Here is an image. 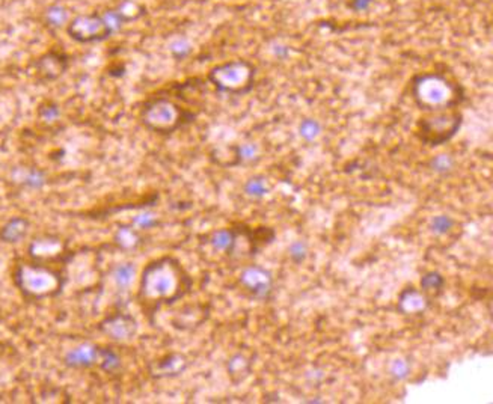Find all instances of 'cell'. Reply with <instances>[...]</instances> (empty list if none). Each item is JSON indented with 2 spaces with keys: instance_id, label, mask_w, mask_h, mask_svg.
Instances as JSON below:
<instances>
[{
  "instance_id": "obj_11",
  "label": "cell",
  "mask_w": 493,
  "mask_h": 404,
  "mask_svg": "<svg viewBox=\"0 0 493 404\" xmlns=\"http://www.w3.org/2000/svg\"><path fill=\"white\" fill-rule=\"evenodd\" d=\"M100 359V348L91 344H81L65 355V365L70 368H89Z\"/></svg>"
},
{
  "instance_id": "obj_7",
  "label": "cell",
  "mask_w": 493,
  "mask_h": 404,
  "mask_svg": "<svg viewBox=\"0 0 493 404\" xmlns=\"http://www.w3.org/2000/svg\"><path fill=\"white\" fill-rule=\"evenodd\" d=\"M67 33L71 40L80 44L106 41L114 35L102 14L76 15L68 22Z\"/></svg>"
},
{
  "instance_id": "obj_16",
  "label": "cell",
  "mask_w": 493,
  "mask_h": 404,
  "mask_svg": "<svg viewBox=\"0 0 493 404\" xmlns=\"http://www.w3.org/2000/svg\"><path fill=\"white\" fill-rule=\"evenodd\" d=\"M70 20V11L61 3L50 5L44 13V22L52 29H61V27L67 26Z\"/></svg>"
},
{
  "instance_id": "obj_33",
  "label": "cell",
  "mask_w": 493,
  "mask_h": 404,
  "mask_svg": "<svg viewBox=\"0 0 493 404\" xmlns=\"http://www.w3.org/2000/svg\"><path fill=\"white\" fill-rule=\"evenodd\" d=\"M409 364L403 359H396L394 362L391 364V375L396 380H403L409 375Z\"/></svg>"
},
{
  "instance_id": "obj_27",
  "label": "cell",
  "mask_w": 493,
  "mask_h": 404,
  "mask_svg": "<svg viewBox=\"0 0 493 404\" xmlns=\"http://www.w3.org/2000/svg\"><path fill=\"white\" fill-rule=\"evenodd\" d=\"M249 370V362L244 359L242 355H235L233 359L228 362V371L231 375H246Z\"/></svg>"
},
{
  "instance_id": "obj_26",
  "label": "cell",
  "mask_w": 493,
  "mask_h": 404,
  "mask_svg": "<svg viewBox=\"0 0 493 404\" xmlns=\"http://www.w3.org/2000/svg\"><path fill=\"white\" fill-rule=\"evenodd\" d=\"M430 226L433 229V233H436V234H446L454 226V220L450 216L439 215V216H435L432 219Z\"/></svg>"
},
{
  "instance_id": "obj_18",
  "label": "cell",
  "mask_w": 493,
  "mask_h": 404,
  "mask_svg": "<svg viewBox=\"0 0 493 404\" xmlns=\"http://www.w3.org/2000/svg\"><path fill=\"white\" fill-rule=\"evenodd\" d=\"M134 274H136L134 264L124 263V264L116 265L115 270H114V281L116 283V287L121 288V290L129 288L134 279Z\"/></svg>"
},
{
  "instance_id": "obj_28",
  "label": "cell",
  "mask_w": 493,
  "mask_h": 404,
  "mask_svg": "<svg viewBox=\"0 0 493 404\" xmlns=\"http://www.w3.org/2000/svg\"><path fill=\"white\" fill-rule=\"evenodd\" d=\"M258 154V148L253 143H243L235 146V157L237 162H248V160H253L257 157Z\"/></svg>"
},
{
  "instance_id": "obj_22",
  "label": "cell",
  "mask_w": 493,
  "mask_h": 404,
  "mask_svg": "<svg viewBox=\"0 0 493 404\" xmlns=\"http://www.w3.org/2000/svg\"><path fill=\"white\" fill-rule=\"evenodd\" d=\"M98 362H100V366H102V370H104L107 373H112L121 366L120 356H118L115 352H112L111 348H100Z\"/></svg>"
},
{
  "instance_id": "obj_20",
  "label": "cell",
  "mask_w": 493,
  "mask_h": 404,
  "mask_svg": "<svg viewBox=\"0 0 493 404\" xmlns=\"http://www.w3.org/2000/svg\"><path fill=\"white\" fill-rule=\"evenodd\" d=\"M299 134L304 141L313 142L322 134V124L315 119H304L299 125Z\"/></svg>"
},
{
  "instance_id": "obj_9",
  "label": "cell",
  "mask_w": 493,
  "mask_h": 404,
  "mask_svg": "<svg viewBox=\"0 0 493 404\" xmlns=\"http://www.w3.org/2000/svg\"><path fill=\"white\" fill-rule=\"evenodd\" d=\"M102 330L116 341H124V339H130L136 330H138V323L136 320L129 316L123 314V312H116V314L107 317L102 323Z\"/></svg>"
},
{
  "instance_id": "obj_36",
  "label": "cell",
  "mask_w": 493,
  "mask_h": 404,
  "mask_svg": "<svg viewBox=\"0 0 493 404\" xmlns=\"http://www.w3.org/2000/svg\"><path fill=\"white\" fill-rule=\"evenodd\" d=\"M272 52H273V54H275V56H276L278 59H285V58L288 56V54H290V47H288V45H285V44L278 42V44L273 45Z\"/></svg>"
},
{
  "instance_id": "obj_19",
  "label": "cell",
  "mask_w": 493,
  "mask_h": 404,
  "mask_svg": "<svg viewBox=\"0 0 493 404\" xmlns=\"http://www.w3.org/2000/svg\"><path fill=\"white\" fill-rule=\"evenodd\" d=\"M244 194L251 198H264L269 194V186L264 178L252 177L244 182Z\"/></svg>"
},
{
  "instance_id": "obj_12",
  "label": "cell",
  "mask_w": 493,
  "mask_h": 404,
  "mask_svg": "<svg viewBox=\"0 0 493 404\" xmlns=\"http://www.w3.org/2000/svg\"><path fill=\"white\" fill-rule=\"evenodd\" d=\"M29 220L15 216L8 220V222L0 228V240L8 244H15L18 242H22L26 237L27 231H29Z\"/></svg>"
},
{
  "instance_id": "obj_30",
  "label": "cell",
  "mask_w": 493,
  "mask_h": 404,
  "mask_svg": "<svg viewBox=\"0 0 493 404\" xmlns=\"http://www.w3.org/2000/svg\"><path fill=\"white\" fill-rule=\"evenodd\" d=\"M116 242L120 243L125 249H130L136 243H138V237L132 228H121L116 234Z\"/></svg>"
},
{
  "instance_id": "obj_4",
  "label": "cell",
  "mask_w": 493,
  "mask_h": 404,
  "mask_svg": "<svg viewBox=\"0 0 493 404\" xmlns=\"http://www.w3.org/2000/svg\"><path fill=\"white\" fill-rule=\"evenodd\" d=\"M208 80L221 93L242 95L253 88L255 67L248 61H230L210 70Z\"/></svg>"
},
{
  "instance_id": "obj_24",
  "label": "cell",
  "mask_w": 493,
  "mask_h": 404,
  "mask_svg": "<svg viewBox=\"0 0 493 404\" xmlns=\"http://www.w3.org/2000/svg\"><path fill=\"white\" fill-rule=\"evenodd\" d=\"M428 164H430V169H433L436 173H442V176H445V173L453 171L455 162L448 154H439L436 155V157H433Z\"/></svg>"
},
{
  "instance_id": "obj_3",
  "label": "cell",
  "mask_w": 493,
  "mask_h": 404,
  "mask_svg": "<svg viewBox=\"0 0 493 404\" xmlns=\"http://www.w3.org/2000/svg\"><path fill=\"white\" fill-rule=\"evenodd\" d=\"M195 115L169 97H152L141 109V123L150 132L171 134L189 124Z\"/></svg>"
},
{
  "instance_id": "obj_29",
  "label": "cell",
  "mask_w": 493,
  "mask_h": 404,
  "mask_svg": "<svg viewBox=\"0 0 493 404\" xmlns=\"http://www.w3.org/2000/svg\"><path fill=\"white\" fill-rule=\"evenodd\" d=\"M288 254H290L291 260H293L296 264H300V263H304L306 260L308 246L305 244V242H300V240L293 242L290 246Z\"/></svg>"
},
{
  "instance_id": "obj_1",
  "label": "cell",
  "mask_w": 493,
  "mask_h": 404,
  "mask_svg": "<svg viewBox=\"0 0 493 404\" xmlns=\"http://www.w3.org/2000/svg\"><path fill=\"white\" fill-rule=\"evenodd\" d=\"M191 279L182 265L171 256L150 263L143 269L139 288V303L143 309L157 311L162 305H171L190 291Z\"/></svg>"
},
{
  "instance_id": "obj_31",
  "label": "cell",
  "mask_w": 493,
  "mask_h": 404,
  "mask_svg": "<svg viewBox=\"0 0 493 404\" xmlns=\"http://www.w3.org/2000/svg\"><path fill=\"white\" fill-rule=\"evenodd\" d=\"M103 18H104V22L106 24L109 26V29L112 31V33L118 32V31H121V27L124 24V22L121 20V17L120 14L116 13V9H106V11L102 14Z\"/></svg>"
},
{
  "instance_id": "obj_23",
  "label": "cell",
  "mask_w": 493,
  "mask_h": 404,
  "mask_svg": "<svg viewBox=\"0 0 493 404\" xmlns=\"http://www.w3.org/2000/svg\"><path fill=\"white\" fill-rule=\"evenodd\" d=\"M444 278L441 277L439 273L436 272H430L423 277L421 279V290L424 293H441L442 287H444Z\"/></svg>"
},
{
  "instance_id": "obj_6",
  "label": "cell",
  "mask_w": 493,
  "mask_h": 404,
  "mask_svg": "<svg viewBox=\"0 0 493 404\" xmlns=\"http://www.w3.org/2000/svg\"><path fill=\"white\" fill-rule=\"evenodd\" d=\"M15 282L26 296L31 297H44V296H54L62 290V281L59 274L54 272L36 267H18L15 274Z\"/></svg>"
},
{
  "instance_id": "obj_14",
  "label": "cell",
  "mask_w": 493,
  "mask_h": 404,
  "mask_svg": "<svg viewBox=\"0 0 493 404\" xmlns=\"http://www.w3.org/2000/svg\"><path fill=\"white\" fill-rule=\"evenodd\" d=\"M186 368V359L181 355H168L163 359L156 362V368L152 370L154 378H168V375H177Z\"/></svg>"
},
{
  "instance_id": "obj_32",
  "label": "cell",
  "mask_w": 493,
  "mask_h": 404,
  "mask_svg": "<svg viewBox=\"0 0 493 404\" xmlns=\"http://www.w3.org/2000/svg\"><path fill=\"white\" fill-rule=\"evenodd\" d=\"M133 224L138 226L139 229H151L154 226L159 225V219L157 216H154L152 213H148V211H145V213H141L133 219Z\"/></svg>"
},
{
  "instance_id": "obj_21",
  "label": "cell",
  "mask_w": 493,
  "mask_h": 404,
  "mask_svg": "<svg viewBox=\"0 0 493 404\" xmlns=\"http://www.w3.org/2000/svg\"><path fill=\"white\" fill-rule=\"evenodd\" d=\"M191 44L186 38H175L169 44V53L175 61H185L191 54Z\"/></svg>"
},
{
  "instance_id": "obj_34",
  "label": "cell",
  "mask_w": 493,
  "mask_h": 404,
  "mask_svg": "<svg viewBox=\"0 0 493 404\" xmlns=\"http://www.w3.org/2000/svg\"><path fill=\"white\" fill-rule=\"evenodd\" d=\"M40 116L44 119V121L53 123V121H56V119L61 116V110L54 103H45L40 109Z\"/></svg>"
},
{
  "instance_id": "obj_17",
  "label": "cell",
  "mask_w": 493,
  "mask_h": 404,
  "mask_svg": "<svg viewBox=\"0 0 493 404\" xmlns=\"http://www.w3.org/2000/svg\"><path fill=\"white\" fill-rule=\"evenodd\" d=\"M115 9L124 23L136 22L145 15V8L141 3L134 2V0H123Z\"/></svg>"
},
{
  "instance_id": "obj_25",
  "label": "cell",
  "mask_w": 493,
  "mask_h": 404,
  "mask_svg": "<svg viewBox=\"0 0 493 404\" xmlns=\"http://www.w3.org/2000/svg\"><path fill=\"white\" fill-rule=\"evenodd\" d=\"M22 182L31 189H41L45 185V176L38 169H29L24 173Z\"/></svg>"
},
{
  "instance_id": "obj_2",
  "label": "cell",
  "mask_w": 493,
  "mask_h": 404,
  "mask_svg": "<svg viewBox=\"0 0 493 404\" xmlns=\"http://www.w3.org/2000/svg\"><path fill=\"white\" fill-rule=\"evenodd\" d=\"M412 95L419 109L433 114L457 107L463 100V91L441 72H423L414 77Z\"/></svg>"
},
{
  "instance_id": "obj_5",
  "label": "cell",
  "mask_w": 493,
  "mask_h": 404,
  "mask_svg": "<svg viewBox=\"0 0 493 404\" xmlns=\"http://www.w3.org/2000/svg\"><path fill=\"white\" fill-rule=\"evenodd\" d=\"M462 125V114L457 110H442L433 112L430 116L419 119L418 123V137L424 143L432 146L441 145L459 132Z\"/></svg>"
},
{
  "instance_id": "obj_10",
  "label": "cell",
  "mask_w": 493,
  "mask_h": 404,
  "mask_svg": "<svg viewBox=\"0 0 493 404\" xmlns=\"http://www.w3.org/2000/svg\"><path fill=\"white\" fill-rule=\"evenodd\" d=\"M67 70V58L58 52H49L36 62V71L45 80H54Z\"/></svg>"
},
{
  "instance_id": "obj_15",
  "label": "cell",
  "mask_w": 493,
  "mask_h": 404,
  "mask_svg": "<svg viewBox=\"0 0 493 404\" xmlns=\"http://www.w3.org/2000/svg\"><path fill=\"white\" fill-rule=\"evenodd\" d=\"M237 238L239 233L233 228H224L217 229L212 235H210V244H212L216 251H222L226 254H233L237 246Z\"/></svg>"
},
{
  "instance_id": "obj_35",
  "label": "cell",
  "mask_w": 493,
  "mask_h": 404,
  "mask_svg": "<svg viewBox=\"0 0 493 404\" xmlns=\"http://www.w3.org/2000/svg\"><path fill=\"white\" fill-rule=\"evenodd\" d=\"M374 0H349V8L356 13H365L373 6Z\"/></svg>"
},
{
  "instance_id": "obj_8",
  "label": "cell",
  "mask_w": 493,
  "mask_h": 404,
  "mask_svg": "<svg viewBox=\"0 0 493 404\" xmlns=\"http://www.w3.org/2000/svg\"><path fill=\"white\" fill-rule=\"evenodd\" d=\"M240 283L253 299L267 300L273 291V278L269 270L260 265H249L240 274Z\"/></svg>"
},
{
  "instance_id": "obj_13",
  "label": "cell",
  "mask_w": 493,
  "mask_h": 404,
  "mask_svg": "<svg viewBox=\"0 0 493 404\" xmlns=\"http://www.w3.org/2000/svg\"><path fill=\"white\" fill-rule=\"evenodd\" d=\"M428 305V300L424 296L423 291H418L416 288L410 287L406 288L400 295L398 299V308L405 312V314H416V312L425 311Z\"/></svg>"
}]
</instances>
